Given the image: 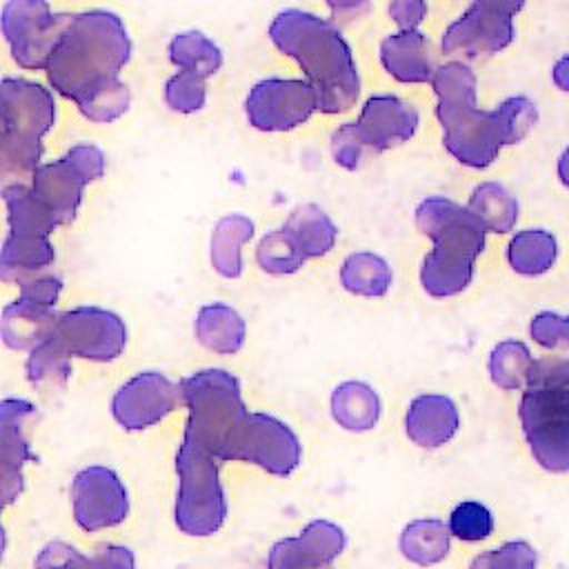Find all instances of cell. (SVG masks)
I'll list each match as a JSON object with an SVG mask.
<instances>
[{"label": "cell", "instance_id": "6da1fadb", "mask_svg": "<svg viewBox=\"0 0 569 569\" xmlns=\"http://www.w3.org/2000/svg\"><path fill=\"white\" fill-rule=\"evenodd\" d=\"M431 87L438 98L442 144L471 169L489 167L505 144L520 142L538 122V109L525 96L507 98L493 111L478 109L476 76L465 62L438 67Z\"/></svg>", "mask_w": 569, "mask_h": 569}, {"label": "cell", "instance_id": "7a4b0ae2", "mask_svg": "<svg viewBox=\"0 0 569 569\" xmlns=\"http://www.w3.org/2000/svg\"><path fill=\"white\" fill-rule=\"evenodd\" d=\"M273 47L293 58L313 87L318 111H349L360 96V76L351 47L340 29L316 13L300 9L280 11L269 24Z\"/></svg>", "mask_w": 569, "mask_h": 569}, {"label": "cell", "instance_id": "3957f363", "mask_svg": "<svg viewBox=\"0 0 569 569\" xmlns=\"http://www.w3.org/2000/svg\"><path fill=\"white\" fill-rule=\"evenodd\" d=\"M131 58V38L124 22L104 9L71 13L47 62L53 91L76 104L96 89L118 80Z\"/></svg>", "mask_w": 569, "mask_h": 569}, {"label": "cell", "instance_id": "277c9868", "mask_svg": "<svg viewBox=\"0 0 569 569\" xmlns=\"http://www.w3.org/2000/svg\"><path fill=\"white\" fill-rule=\"evenodd\" d=\"M416 227L433 240L420 267V284L433 298L465 291L473 278V262L485 249V224L458 202L431 196L416 207Z\"/></svg>", "mask_w": 569, "mask_h": 569}, {"label": "cell", "instance_id": "5b68a950", "mask_svg": "<svg viewBox=\"0 0 569 569\" xmlns=\"http://www.w3.org/2000/svg\"><path fill=\"white\" fill-rule=\"evenodd\" d=\"M180 396L189 411L184 436L216 460H240L251 413L240 382L224 369H202L180 380Z\"/></svg>", "mask_w": 569, "mask_h": 569}, {"label": "cell", "instance_id": "8992f818", "mask_svg": "<svg viewBox=\"0 0 569 569\" xmlns=\"http://www.w3.org/2000/svg\"><path fill=\"white\" fill-rule=\"evenodd\" d=\"M56 122L53 93L24 78L0 87V171L4 180H31L42 158V136Z\"/></svg>", "mask_w": 569, "mask_h": 569}, {"label": "cell", "instance_id": "52a82bcc", "mask_svg": "<svg viewBox=\"0 0 569 569\" xmlns=\"http://www.w3.org/2000/svg\"><path fill=\"white\" fill-rule=\"evenodd\" d=\"M218 465L209 451L193 440L182 438L176 456L178 496L173 518L187 536H211L227 518V498L218 476Z\"/></svg>", "mask_w": 569, "mask_h": 569}, {"label": "cell", "instance_id": "ba28073f", "mask_svg": "<svg viewBox=\"0 0 569 569\" xmlns=\"http://www.w3.org/2000/svg\"><path fill=\"white\" fill-rule=\"evenodd\" d=\"M520 422L533 458L547 471L569 469V393L527 385L520 398Z\"/></svg>", "mask_w": 569, "mask_h": 569}, {"label": "cell", "instance_id": "9c48e42d", "mask_svg": "<svg viewBox=\"0 0 569 569\" xmlns=\"http://www.w3.org/2000/svg\"><path fill=\"white\" fill-rule=\"evenodd\" d=\"M69 20L71 13H53L47 0H7L0 22L18 67L47 69L51 51Z\"/></svg>", "mask_w": 569, "mask_h": 569}, {"label": "cell", "instance_id": "30bf717a", "mask_svg": "<svg viewBox=\"0 0 569 569\" xmlns=\"http://www.w3.org/2000/svg\"><path fill=\"white\" fill-rule=\"evenodd\" d=\"M318 111V98L307 80L264 78L244 98V113L260 131H289Z\"/></svg>", "mask_w": 569, "mask_h": 569}, {"label": "cell", "instance_id": "8fae6325", "mask_svg": "<svg viewBox=\"0 0 569 569\" xmlns=\"http://www.w3.org/2000/svg\"><path fill=\"white\" fill-rule=\"evenodd\" d=\"M53 336L69 356L96 362L118 358L127 345L122 318L100 307H76L60 313Z\"/></svg>", "mask_w": 569, "mask_h": 569}, {"label": "cell", "instance_id": "7c38bea8", "mask_svg": "<svg viewBox=\"0 0 569 569\" xmlns=\"http://www.w3.org/2000/svg\"><path fill=\"white\" fill-rule=\"evenodd\" d=\"M73 520L84 531L120 525L129 513V498L122 480L109 467L93 465L76 473L71 482Z\"/></svg>", "mask_w": 569, "mask_h": 569}, {"label": "cell", "instance_id": "4fadbf2b", "mask_svg": "<svg viewBox=\"0 0 569 569\" xmlns=\"http://www.w3.org/2000/svg\"><path fill=\"white\" fill-rule=\"evenodd\" d=\"M180 400V387L173 385L164 373L142 371L116 391L111 413L120 427L140 431L164 420Z\"/></svg>", "mask_w": 569, "mask_h": 569}, {"label": "cell", "instance_id": "5bb4252c", "mask_svg": "<svg viewBox=\"0 0 569 569\" xmlns=\"http://www.w3.org/2000/svg\"><path fill=\"white\" fill-rule=\"evenodd\" d=\"M513 36V16L493 4L471 0V7L447 27L442 51L467 58L491 56L509 47Z\"/></svg>", "mask_w": 569, "mask_h": 569}, {"label": "cell", "instance_id": "9a60e30c", "mask_svg": "<svg viewBox=\"0 0 569 569\" xmlns=\"http://www.w3.org/2000/svg\"><path fill=\"white\" fill-rule=\"evenodd\" d=\"M300 440L289 425L269 413H251L240 460L253 462L273 476H289L300 465Z\"/></svg>", "mask_w": 569, "mask_h": 569}, {"label": "cell", "instance_id": "2e32d148", "mask_svg": "<svg viewBox=\"0 0 569 569\" xmlns=\"http://www.w3.org/2000/svg\"><path fill=\"white\" fill-rule=\"evenodd\" d=\"M33 405L20 398H4L0 405V462H2V502L11 505L22 493V467L33 460L27 422Z\"/></svg>", "mask_w": 569, "mask_h": 569}, {"label": "cell", "instance_id": "e0dca14e", "mask_svg": "<svg viewBox=\"0 0 569 569\" xmlns=\"http://www.w3.org/2000/svg\"><path fill=\"white\" fill-rule=\"evenodd\" d=\"M84 184H89V180L67 156L40 164L31 178V191L53 213L58 224L73 222Z\"/></svg>", "mask_w": 569, "mask_h": 569}, {"label": "cell", "instance_id": "ac0fdd59", "mask_svg": "<svg viewBox=\"0 0 569 569\" xmlns=\"http://www.w3.org/2000/svg\"><path fill=\"white\" fill-rule=\"evenodd\" d=\"M378 151L407 142L418 129V111L398 96H371L365 100L356 120Z\"/></svg>", "mask_w": 569, "mask_h": 569}, {"label": "cell", "instance_id": "d6986e66", "mask_svg": "<svg viewBox=\"0 0 569 569\" xmlns=\"http://www.w3.org/2000/svg\"><path fill=\"white\" fill-rule=\"evenodd\" d=\"M380 62L385 71L405 84L431 82L436 73L431 42L418 29L398 31L380 42Z\"/></svg>", "mask_w": 569, "mask_h": 569}, {"label": "cell", "instance_id": "ffe728a7", "mask_svg": "<svg viewBox=\"0 0 569 569\" xmlns=\"http://www.w3.org/2000/svg\"><path fill=\"white\" fill-rule=\"evenodd\" d=\"M458 407L451 398L438 393H422L409 402L405 416V431L418 447L436 449L449 442L458 431Z\"/></svg>", "mask_w": 569, "mask_h": 569}, {"label": "cell", "instance_id": "44dd1931", "mask_svg": "<svg viewBox=\"0 0 569 569\" xmlns=\"http://www.w3.org/2000/svg\"><path fill=\"white\" fill-rule=\"evenodd\" d=\"M58 316L53 307L31 302L24 298L13 300L2 311V338L11 349H33L56 331Z\"/></svg>", "mask_w": 569, "mask_h": 569}, {"label": "cell", "instance_id": "7402d4cb", "mask_svg": "<svg viewBox=\"0 0 569 569\" xmlns=\"http://www.w3.org/2000/svg\"><path fill=\"white\" fill-rule=\"evenodd\" d=\"M56 260V249L47 236L9 233L0 253V273L7 282H24L36 278Z\"/></svg>", "mask_w": 569, "mask_h": 569}, {"label": "cell", "instance_id": "603a6c76", "mask_svg": "<svg viewBox=\"0 0 569 569\" xmlns=\"http://www.w3.org/2000/svg\"><path fill=\"white\" fill-rule=\"evenodd\" d=\"M193 329H196L198 342L216 353L240 351L247 336L242 316L224 302H211L200 307Z\"/></svg>", "mask_w": 569, "mask_h": 569}, {"label": "cell", "instance_id": "cb8c5ba5", "mask_svg": "<svg viewBox=\"0 0 569 569\" xmlns=\"http://www.w3.org/2000/svg\"><path fill=\"white\" fill-rule=\"evenodd\" d=\"M331 416L347 431H369L378 425L380 398L367 382H340L331 393Z\"/></svg>", "mask_w": 569, "mask_h": 569}, {"label": "cell", "instance_id": "d4e9b609", "mask_svg": "<svg viewBox=\"0 0 569 569\" xmlns=\"http://www.w3.org/2000/svg\"><path fill=\"white\" fill-rule=\"evenodd\" d=\"M282 227L291 233L305 258L327 256L338 238L336 222L329 218L325 209H320L313 202L298 204Z\"/></svg>", "mask_w": 569, "mask_h": 569}, {"label": "cell", "instance_id": "484cf974", "mask_svg": "<svg viewBox=\"0 0 569 569\" xmlns=\"http://www.w3.org/2000/svg\"><path fill=\"white\" fill-rule=\"evenodd\" d=\"M253 238V222L242 213L220 218L211 231V267L222 278H240L242 273V244Z\"/></svg>", "mask_w": 569, "mask_h": 569}, {"label": "cell", "instance_id": "4316f807", "mask_svg": "<svg viewBox=\"0 0 569 569\" xmlns=\"http://www.w3.org/2000/svg\"><path fill=\"white\" fill-rule=\"evenodd\" d=\"M4 207H7V222L11 233H27V236H47L60 227L53 213L36 198L31 184L24 182H7L2 189Z\"/></svg>", "mask_w": 569, "mask_h": 569}, {"label": "cell", "instance_id": "83f0119b", "mask_svg": "<svg viewBox=\"0 0 569 569\" xmlns=\"http://www.w3.org/2000/svg\"><path fill=\"white\" fill-rule=\"evenodd\" d=\"M398 545L409 562L431 567L447 558L451 547V529L438 518L413 520L402 529Z\"/></svg>", "mask_w": 569, "mask_h": 569}, {"label": "cell", "instance_id": "f1b7e54d", "mask_svg": "<svg viewBox=\"0 0 569 569\" xmlns=\"http://www.w3.org/2000/svg\"><path fill=\"white\" fill-rule=\"evenodd\" d=\"M391 280L393 273L387 260L371 251H356L347 256L340 269V282L353 296L380 298L389 291Z\"/></svg>", "mask_w": 569, "mask_h": 569}, {"label": "cell", "instance_id": "f546056e", "mask_svg": "<svg viewBox=\"0 0 569 569\" xmlns=\"http://www.w3.org/2000/svg\"><path fill=\"white\" fill-rule=\"evenodd\" d=\"M556 238L542 229L518 231L507 247V260L511 269L522 276H540L549 271L556 262Z\"/></svg>", "mask_w": 569, "mask_h": 569}, {"label": "cell", "instance_id": "4dcf8cb0", "mask_svg": "<svg viewBox=\"0 0 569 569\" xmlns=\"http://www.w3.org/2000/svg\"><path fill=\"white\" fill-rule=\"evenodd\" d=\"M469 211L487 231L507 233L518 220V200L498 182H482L469 196Z\"/></svg>", "mask_w": 569, "mask_h": 569}, {"label": "cell", "instance_id": "1f68e13d", "mask_svg": "<svg viewBox=\"0 0 569 569\" xmlns=\"http://www.w3.org/2000/svg\"><path fill=\"white\" fill-rule=\"evenodd\" d=\"M169 60L180 71H189L207 80L222 67V51L204 33L182 31L176 33L169 42Z\"/></svg>", "mask_w": 569, "mask_h": 569}, {"label": "cell", "instance_id": "d6a6232c", "mask_svg": "<svg viewBox=\"0 0 569 569\" xmlns=\"http://www.w3.org/2000/svg\"><path fill=\"white\" fill-rule=\"evenodd\" d=\"M533 367L531 351L520 340H502L489 356V376L500 389H520L527 385Z\"/></svg>", "mask_w": 569, "mask_h": 569}, {"label": "cell", "instance_id": "836d02e7", "mask_svg": "<svg viewBox=\"0 0 569 569\" xmlns=\"http://www.w3.org/2000/svg\"><path fill=\"white\" fill-rule=\"evenodd\" d=\"M256 260L262 271L271 276L296 273L305 264V253L298 249L291 233L280 227L264 233L256 247Z\"/></svg>", "mask_w": 569, "mask_h": 569}, {"label": "cell", "instance_id": "e575fe53", "mask_svg": "<svg viewBox=\"0 0 569 569\" xmlns=\"http://www.w3.org/2000/svg\"><path fill=\"white\" fill-rule=\"evenodd\" d=\"M71 373V362L67 349L56 340L47 338L38 347L29 351L27 358V378L33 385H64V380Z\"/></svg>", "mask_w": 569, "mask_h": 569}, {"label": "cell", "instance_id": "d590c367", "mask_svg": "<svg viewBox=\"0 0 569 569\" xmlns=\"http://www.w3.org/2000/svg\"><path fill=\"white\" fill-rule=\"evenodd\" d=\"M380 151L371 144L358 122H345L331 133V156L342 169L356 171Z\"/></svg>", "mask_w": 569, "mask_h": 569}, {"label": "cell", "instance_id": "8d00e7d4", "mask_svg": "<svg viewBox=\"0 0 569 569\" xmlns=\"http://www.w3.org/2000/svg\"><path fill=\"white\" fill-rule=\"evenodd\" d=\"M298 540L302 545V549L320 565H331V560H336L345 547H347V536L345 531L329 520H311L300 533Z\"/></svg>", "mask_w": 569, "mask_h": 569}, {"label": "cell", "instance_id": "74e56055", "mask_svg": "<svg viewBox=\"0 0 569 569\" xmlns=\"http://www.w3.org/2000/svg\"><path fill=\"white\" fill-rule=\"evenodd\" d=\"M129 89L127 84L118 78L100 89H96L93 93H89L84 100L78 102L80 113L91 120V122H113L118 120L127 109H129Z\"/></svg>", "mask_w": 569, "mask_h": 569}, {"label": "cell", "instance_id": "f35d334b", "mask_svg": "<svg viewBox=\"0 0 569 569\" xmlns=\"http://www.w3.org/2000/svg\"><path fill=\"white\" fill-rule=\"evenodd\" d=\"M164 102L176 113L200 111L207 102L204 78L189 73V71H178L164 84Z\"/></svg>", "mask_w": 569, "mask_h": 569}, {"label": "cell", "instance_id": "ab89813d", "mask_svg": "<svg viewBox=\"0 0 569 569\" xmlns=\"http://www.w3.org/2000/svg\"><path fill=\"white\" fill-rule=\"evenodd\" d=\"M449 529H451V536L467 542L485 540L493 531V516L485 505L467 500L453 507L449 516Z\"/></svg>", "mask_w": 569, "mask_h": 569}, {"label": "cell", "instance_id": "60d3db41", "mask_svg": "<svg viewBox=\"0 0 569 569\" xmlns=\"http://www.w3.org/2000/svg\"><path fill=\"white\" fill-rule=\"evenodd\" d=\"M469 569H536V551L525 540H511L476 556Z\"/></svg>", "mask_w": 569, "mask_h": 569}, {"label": "cell", "instance_id": "b9f144b4", "mask_svg": "<svg viewBox=\"0 0 569 569\" xmlns=\"http://www.w3.org/2000/svg\"><path fill=\"white\" fill-rule=\"evenodd\" d=\"M529 333L547 349H569V316L542 311L531 320Z\"/></svg>", "mask_w": 569, "mask_h": 569}, {"label": "cell", "instance_id": "7bdbcfd3", "mask_svg": "<svg viewBox=\"0 0 569 569\" xmlns=\"http://www.w3.org/2000/svg\"><path fill=\"white\" fill-rule=\"evenodd\" d=\"M36 569H93L91 556L80 553L73 545L53 540L44 545L36 558Z\"/></svg>", "mask_w": 569, "mask_h": 569}, {"label": "cell", "instance_id": "ee69618b", "mask_svg": "<svg viewBox=\"0 0 569 569\" xmlns=\"http://www.w3.org/2000/svg\"><path fill=\"white\" fill-rule=\"evenodd\" d=\"M267 569H329L327 565L316 562L296 538L278 540L267 558Z\"/></svg>", "mask_w": 569, "mask_h": 569}, {"label": "cell", "instance_id": "f6af8a7d", "mask_svg": "<svg viewBox=\"0 0 569 569\" xmlns=\"http://www.w3.org/2000/svg\"><path fill=\"white\" fill-rule=\"evenodd\" d=\"M527 385L553 387V389H560V391L569 393V360L553 358V356L533 360Z\"/></svg>", "mask_w": 569, "mask_h": 569}, {"label": "cell", "instance_id": "bcb514c9", "mask_svg": "<svg viewBox=\"0 0 569 569\" xmlns=\"http://www.w3.org/2000/svg\"><path fill=\"white\" fill-rule=\"evenodd\" d=\"M64 156L80 169V173H82L89 182H93V180H98V178L104 176L107 160H104V153H102L96 144H89V142L76 144V147H71Z\"/></svg>", "mask_w": 569, "mask_h": 569}, {"label": "cell", "instance_id": "7dc6e473", "mask_svg": "<svg viewBox=\"0 0 569 569\" xmlns=\"http://www.w3.org/2000/svg\"><path fill=\"white\" fill-rule=\"evenodd\" d=\"M60 291H62V280L58 276H36L20 282V298L49 305V307L58 302Z\"/></svg>", "mask_w": 569, "mask_h": 569}, {"label": "cell", "instance_id": "c3c4849f", "mask_svg": "<svg viewBox=\"0 0 569 569\" xmlns=\"http://www.w3.org/2000/svg\"><path fill=\"white\" fill-rule=\"evenodd\" d=\"M389 16L400 27V31H413L427 16L425 0H391Z\"/></svg>", "mask_w": 569, "mask_h": 569}, {"label": "cell", "instance_id": "681fc988", "mask_svg": "<svg viewBox=\"0 0 569 569\" xmlns=\"http://www.w3.org/2000/svg\"><path fill=\"white\" fill-rule=\"evenodd\" d=\"M91 565L93 569H136V558L122 545H100L91 553Z\"/></svg>", "mask_w": 569, "mask_h": 569}, {"label": "cell", "instance_id": "f907efd6", "mask_svg": "<svg viewBox=\"0 0 569 569\" xmlns=\"http://www.w3.org/2000/svg\"><path fill=\"white\" fill-rule=\"evenodd\" d=\"M327 4L333 18H356L367 9L369 0H327Z\"/></svg>", "mask_w": 569, "mask_h": 569}, {"label": "cell", "instance_id": "816d5d0a", "mask_svg": "<svg viewBox=\"0 0 569 569\" xmlns=\"http://www.w3.org/2000/svg\"><path fill=\"white\" fill-rule=\"evenodd\" d=\"M553 82H556V87H560L562 91H569V56H562V58L553 64Z\"/></svg>", "mask_w": 569, "mask_h": 569}, {"label": "cell", "instance_id": "f5cc1de1", "mask_svg": "<svg viewBox=\"0 0 569 569\" xmlns=\"http://www.w3.org/2000/svg\"><path fill=\"white\" fill-rule=\"evenodd\" d=\"M478 2H487V4H493L502 11H507L509 16H516L522 7H525V0H478Z\"/></svg>", "mask_w": 569, "mask_h": 569}, {"label": "cell", "instance_id": "db71d44e", "mask_svg": "<svg viewBox=\"0 0 569 569\" xmlns=\"http://www.w3.org/2000/svg\"><path fill=\"white\" fill-rule=\"evenodd\" d=\"M558 178L565 187H569V147L558 158Z\"/></svg>", "mask_w": 569, "mask_h": 569}]
</instances>
